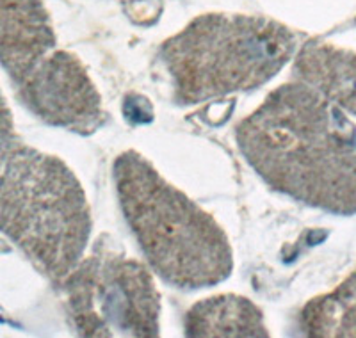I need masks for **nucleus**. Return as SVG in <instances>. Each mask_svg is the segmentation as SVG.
<instances>
[{"mask_svg":"<svg viewBox=\"0 0 356 338\" xmlns=\"http://www.w3.org/2000/svg\"><path fill=\"white\" fill-rule=\"evenodd\" d=\"M17 88L25 107L52 127L88 136L106 121L97 86L81 59L66 50H54Z\"/></svg>","mask_w":356,"mask_h":338,"instance_id":"6","label":"nucleus"},{"mask_svg":"<svg viewBox=\"0 0 356 338\" xmlns=\"http://www.w3.org/2000/svg\"><path fill=\"white\" fill-rule=\"evenodd\" d=\"M298 36L280 22L246 15H203L168 38L161 59L180 105H195L275 79L292 59Z\"/></svg>","mask_w":356,"mask_h":338,"instance_id":"4","label":"nucleus"},{"mask_svg":"<svg viewBox=\"0 0 356 338\" xmlns=\"http://www.w3.org/2000/svg\"><path fill=\"white\" fill-rule=\"evenodd\" d=\"M61 287L81 337L155 338L161 333V292L150 269L113 250L104 237Z\"/></svg>","mask_w":356,"mask_h":338,"instance_id":"5","label":"nucleus"},{"mask_svg":"<svg viewBox=\"0 0 356 338\" xmlns=\"http://www.w3.org/2000/svg\"><path fill=\"white\" fill-rule=\"evenodd\" d=\"M300 330L312 338H356V271L335 290L305 305Z\"/></svg>","mask_w":356,"mask_h":338,"instance_id":"10","label":"nucleus"},{"mask_svg":"<svg viewBox=\"0 0 356 338\" xmlns=\"http://www.w3.org/2000/svg\"><path fill=\"white\" fill-rule=\"evenodd\" d=\"M296 81L307 82L340 109L356 116V52L335 45L308 41L292 66Z\"/></svg>","mask_w":356,"mask_h":338,"instance_id":"8","label":"nucleus"},{"mask_svg":"<svg viewBox=\"0 0 356 338\" xmlns=\"http://www.w3.org/2000/svg\"><path fill=\"white\" fill-rule=\"evenodd\" d=\"M56 45L43 0H0V65L15 86H20Z\"/></svg>","mask_w":356,"mask_h":338,"instance_id":"7","label":"nucleus"},{"mask_svg":"<svg viewBox=\"0 0 356 338\" xmlns=\"http://www.w3.org/2000/svg\"><path fill=\"white\" fill-rule=\"evenodd\" d=\"M235 139L271 189L326 212L356 214V127L307 82L271 91Z\"/></svg>","mask_w":356,"mask_h":338,"instance_id":"1","label":"nucleus"},{"mask_svg":"<svg viewBox=\"0 0 356 338\" xmlns=\"http://www.w3.org/2000/svg\"><path fill=\"white\" fill-rule=\"evenodd\" d=\"M113 173L127 225L164 282L198 290L230 278L234 251L211 214L171 186L136 150L118 155Z\"/></svg>","mask_w":356,"mask_h":338,"instance_id":"2","label":"nucleus"},{"mask_svg":"<svg viewBox=\"0 0 356 338\" xmlns=\"http://www.w3.org/2000/svg\"><path fill=\"white\" fill-rule=\"evenodd\" d=\"M17 146V134H15L11 109L0 91V166L6 164L8 157Z\"/></svg>","mask_w":356,"mask_h":338,"instance_id":"11","label":"nucleus"},{"mask_svg":"<svg viewBox=\"0 0 356 338\" xmlns=\"http://www.w3.org/2000/svg\"><path fill=\"white\" fill-rule=\"evenodd\" d=\"M186 335L195 338L211 337H269L259 306L248 298L221 294L202 299L186 315Z\"/></svg>","mask_w":356,"mask_h":338,"instance_id":"9","label":"nucleus"},{"mask_svg":"<svg viewBox=\"0 0 356 338\" xmlns=\"http://www.w3.org/2000/svg\"><path fill=\"white\" fill-rule=\"evenodd\" d=\"M91 210L81 182L61 159L17 146L0 173V232L54 283L84 257Z\"/></svg>","mask_w":356,"mask_h":338,"instance_id":"3","label":"nucleus"}]
</instances>
